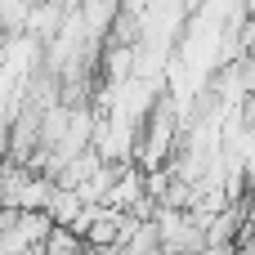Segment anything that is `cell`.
<instances>
[{
	"label": "cell",
	"instance_id": "obj_1",
	"mask_svg": "<svg viewBox=\"0 0 255 255\" xmlns=\"http://www.w3.org/2000/svg\"><path fill=\"white\" fill-rule=\"evenodd\" d=\"M54 229L49 211H0V255H36Z\"/></svg>",
	"mask_w": 255,
	"mask_h": 255
},
{
	"label": "cell",
	"instance_id": "obj_3",
	"mask_svg": "<svg viewBox=\"0 0 255 255\" xmlns=\"http://www.w3.org/2000/svg\"><path fill=\"white\" fill-rule=\"evenodd\" d=\"M85 251H90V242H85L76 229H54L36 255H85Z\"/></svg>",
	"mask_w": 255,
	"mask_h": 255
},
{
	"label": "cell",
	"instance_id": "obj_2",
	"mask_svg": "<svg viewBox=\"0 0 255 255\" xmlns=\"http://www.w3.org/2000/svg\"><path fill=\"white\" fill-rule=\"evenodd\" d=\"M36 4L40 0H0V36H22Z\"/></svg>",
	"mask_w": 255,
	"mask_h": 255
}]
</instances>
